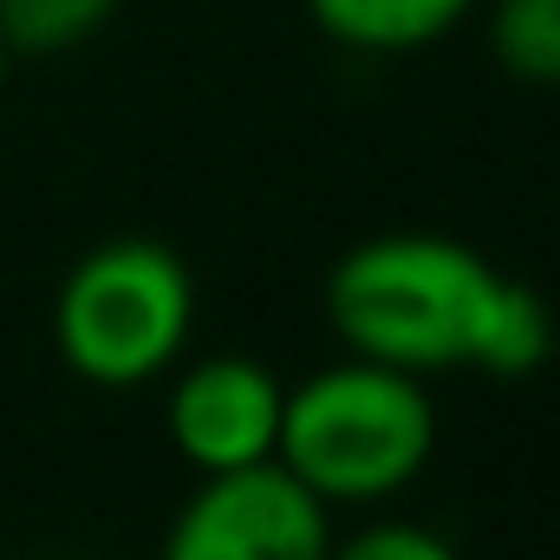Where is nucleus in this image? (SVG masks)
<instances>
[{"label":"nucleus","instance_id":"f257e3e1","mask_svg":"<svg viewBox=\"0 0 560 560\" xmlns=\"http://www.w3.org/2000/svg\"><path fill=\"white\" fill-rule=\"evenodd\" d=\"M495 287L502 268L469 242L436 229H392L332 261L326 319L346 352L430 378L476 365Z\"/></svg>","mask_w":560,"mask_h":560},{"label":"nucleus","instance_id":"f03ea898","mask_svg":"<svg viewBox=\"0 0 560 560\" xmlns=\"http://www.w3.org/2000/svg\"><path fill=\"white\" fill-rule=\"evenodd\" d=\"M436 456V398L418 372L346 352L280 398L275 463L326 509H372L411 489Z\"/></svg>","mask_w":560,"mask_h":560},{"label":"nucleus","instance_id":"7ed1b4c3","mask_svg":"<svg viewBox=\"0 0 560 560\" xmlns=\"http://www.w3.org/2000/svg\"><path fill=\"white\" fill-rule=\"evenodd\" d=\"M189 332H196L189 261L150 235L98 242L66 268L52 293V346L98 392H131L176 372Z\"/></svg>","mask_w":560,"mask_h":560},{"label":"nucleus","instance_id":"20e7f679","mask_svg":"<svg viewBox=\"0 0 560 560\" xmlns=\"http://www.w3.org/2000/svg\"><path fill=\"white\" fill-rule=\"evenodd\" d=\"M326 548L332 509L268 456L248 469L202 476L163 528L156 560H326Z\"/></svg>","mask_w":560,"mask_h":560},{"label":"nucleus","instance_id":"39448f33","mask_svg":"<svg viewBox=\"0 0 560 560\" xmlns=\"http://www.w3.org/2000/svg\"><path fill=\"white\" fill-rule=\"evenodd\" d=\"M280 398H287V385L261 359L215 352V359H196L176 372L163 423H170L176 456L196 476H222V469H248V463L275 456Z\"/></svg>","mask_w":560,"mask_h":560},{"label":"nucleus","instance_id":"423d86ee","mask_svg":"<svg viewBox=\"0 0 560 560\" xmlns=\"http://www.w3.org/2000/svg\"><path fill=\"white\" fill-rule=\"evenodd\" d=\"M476 0H306V20L346 52H418L450 39Z\"/></svg>","mask_w":560,"mask_h":560},{"label":"nucleus","instance_id":"0eeeda50","mask_svg":"<svg viewBox=\"0 0 560 560\" xmlns=\"http://www.w3.org/2000/svg\"><path fill=\"white\" fill-rule=\"evenodd\" d=\"M548 352H555V313H548V300L528 280L502 275L495 306L482 319L476 372H489V378H528L535 365H548Z\"/></svg>","mask_w":560,"mask_h":560},{"label":"nucleus","instance_id":"6e6552de","mask_svg":"<svg viewBox=\"0 0 560 560\" xmlns=\"http://www.w3.org/2000/svg\"><path fill=\"white\" fill-rule=\"evenodd\" d=\"M118 0H0V46L20 59H52L112 26Z\"/></svg>","mask_w":560,"mask_h":560},{"label":"nucleus","instance_id":"1a4fd4ad","mask_svg":"<svg viewBox=\"0 0 560 560\" xmlns=\"http://www.w3.org/2000/svg\"><path fill=\"white\" fill-rule=\"evenodd\" d=\"M489 46L522 85H560V0H495Z\"/></svg>","mask_w":560,"mask_h":560},{"label":"nucleus","instance_id":"9d476101","mask_svg":"<svg viewBox=\"0 0 560 560\" xmlns=\"http://www.w3.org/2000/svg\"><path fill=\"white\" fill-rule=\"evenodd\" d=\"M326 560H463V555L423 522H372V528L332 541Z\"/></svg>","mask_w":560,"mask_h":560},{"label":"nucleus","instance_id":"9b49d317","mask_svg":"<svg viewBox=\"0 0 560 560\" xmlns=\"http://www.w3.org/2000/svg\"><path fill=\"white\" fill-rule=\"evenodd\" d=\"M7 59H13V52H7V46H0V79H7Z\"/></svg>","mask_w":560,"mask_h":560}]
</instances>
